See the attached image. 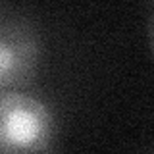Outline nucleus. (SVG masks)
I'll list each match as a JSON object with an SVG mask.
<instances>
[{
  "mask_svg": "<svg viewBox=\"0 0 154 154\" xmlns=\"http://www.w3.org/2000/svg\"><path fill=\"white\" fill-rule=\"evenodd\" d=\"M41 62V41L25 19L0 16V91L29 85Z\"/></svg>",
  "mask_w": 154,
  "mask_h": 154,
  "instance_id": "2",
  "label": "nucleus"
},
{
  "mask_svg": "<svg viewBox=\"0 0 154 154\" xmlns=\"http://www.w3.org/2000/svg\"><path fill=\"white\" fill-rule=\"evenodd\" d=\"M54 141L52 110L31 94L0 91V152H41Z\"/></svg>",
  "mask_w": 154,
  "mask_h": 154,
  "instance_id": "1",
  "label": "nucleus"
}]
</instances>
